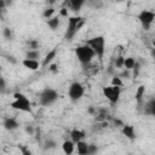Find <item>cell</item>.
Here are the masks:
<instances>
[{
	"mask_svg": "<svg viewBox=\"0 0 155 155\" xmlns=\"http://www.w3.org/2000/svg\"><path fill=\"white\" fill-rule=\"evenodd\" d=\"M85 94V87L81 82L74 81L68 87V97L71 102H79Z\"/></svg>",
	"mask_w": 155,
	"mask_h": 155,
	"instance_id": "cell-7",
	"label": "cell"
},
{
	"mask_svg": "<svg viewBox=\"0 0 155 155\" xmlns=\"http://www.w3.org/2000/svg\"><path fill=\"white\" fill-rule=\"evenodd\" d=\"M137 19L140 23V25L143 27V29L149 30L150 27L153 25V23L155 22V11L144 8V10H142V11L138 12Z\"/></svg>",
	"mask_w": 155,
	"mask_h": 155,
	"instance_id": "cell-6",
	"label": "cell"
},
{
	"mask_svg": "<svg viewBox=\"0 0 155 155\" xmlns=\"http://www.w3.org/2000/svg\"><path fill=\"white\" fill-rule=\"evenodd\" d=\"M98 153V147L96 144H88V151L87 155H94Z\"/></svg>",
	"mask_w": 155,
	"mask_h": 155,
	"instance_id": "cell-27",
	"label": "cell"
},
{
	"mask_svg": "<svg viewBox=\"0 0 155 155\" xmlns=\"http://www.w3.org/2000/svg\"><path fill=\"white\" fill-rule=\"evenodd\" d=\"M2 126H4V128L6 130V131H15V130H17L19 126H21V124L18 122V120L16 119V117H12V116H7V117H4V120H2Z\"/></svg>",
	"mask_w": 155,
	"mask_h": 155,
	"instance_id": "cell-9",
	"label": "cell"
},
{
	"mask_svg": "<svg viewBox=\"0 0 155 155\" xmlns=\"http://www.w3.org/2000/svg\"><path fill=\"white\" fill-rule=\"evenodd\" d=\"M2 36L6 39V40H11L12 39V31L10 28H4L2 30Z\"/></svg>",
	"mask_w": 155,
	"mask_h": 155,
	"instance_id": "cell-28",
	"label": "cell"
},
{
	"mask_svg": "<svg viewBox=\"0 0 155 155\" xmlns=\"http://www.w3.org/2000/svg\"><path fill=\"white\" fill-rule=\"evenodd\" d=\"M110 85H114V86H119V87H122L124 85V81H122V78L121 76H116L114 75L110 80Z\"/></svg>",
	"mask_w": 155,
	"mask_h": 155,
	"instance_id": "cell-24",
	"label": "cell"
},
{
	"mask_svg": "<svg viewBox=\"0 0 155 155\" xmlns=\"http://www.w3.org/2000/svg\"><path fill=\"white\" fill-rule=\"evenodd\" d=\"M116 2H122V1H125V0H115Z\"/></svg>",
	"mask_w": 155,
	"mask_h": 155,
	"instance_id": "cell-41",
	"label": "cell"
},
{
	"mask_svg": "<svg viewBox=\"0 0 155 155\" xmlns=\"http://www.w3.org/2000/svg\"><path fill=\"white\" fill-rule=\"evenodd\" d=\"M144 94H145V86H144V85H139V86L137 87L136 92H134V99H136V102H137L138 104L142 103V101H143V98H144Z\"/></svg>",
	"mask_w": 155,
	"mask_h": 155,
	"instance_id": "cell-18",
	"label": "cell"
},
{
	"mask_svg": "<svg viewBox=\"0 0 155 155\" xmlns=\"http://www.w3.org/2000/svg\"><path fill=\"white\" fill-rule=\"evenodd\" d=\"M137 59H134L133 57L128 56V57H125V61H124V69H127V70H132L134 68V64H136Z\"/></svg>",
	"mask_w": 155,
	"mask_h": 155,
	"instance_id": "cell-21",
	"label": "cell"
},
{
	"mask_svg": "<svg viewBox=\"0 0 155 155\" xmlns=\"http://www.w3.org/2000/svg\"><path fill=\"white\" fill-rule=\"evenodd\" d=\"M86 44L94 51L96 57L102 61L105 53V36L104 35H96L86 40Z\"/></svg>",
	"mask_w": 155,
	"mask_h": 155,
	"instance_id": "cell-3",
	"label": "cell"
},
{
	"mask_svg": "<svg viewBox=\"0 0 155 155\" xmlns=\"http://www.w3.org/2000/svg\"><path fill=\"white\" fill-rule=\"evenodd\" d=\"M62 150L64 154L70 155L76 150V143H74L71 139H67L62 143Z\"/></svg>",
	"mask_w": 155,
	"mask_h": 155,
	"instance_id": "cell-15",
	"label": "cell"
},
{
	"mask_svg": "<svg viewBox=\"0 0 155 155\" xmlns=\"http://www.w3.org/2000/svg\"><path fill=\"white\" fill-rule=\"evenodd\" d=\"M86 2L87 0H67L64 2V6L68 7L73 12H79L86 5Z\"/></svg>",
	"mask_w": 155,
	"mask_h": 155,
	"instance_id": "cell-10",
	"label": "cell"
},
{
	"mask_svg": "<svg viewBox=\"0 0 155 155\" xmlns=\"http://www.w3.org/2000/svg\"><path fill=\"white\" fill-rule=\"evenodd\" d=\"M13 101L10 103V107L15 110L22 113H31V103L30 99L22 92H15L12 94Z\"/></svg>",
	"mask_w": 155,
	"mask_h": 155,
	"instance_id": "cell-2",
	"label": "cell"
},
{
	"mask_svg": "<svg viewBox=\"0 0 155 155\" xmlns=\"http://www.w3.org/2000/svg\"><path fill=\"white\" fill-rule=\"evenodd\" d=\"M87 151H88V143L85 142V139L76 143V153L79 155H87Z\"/></svg>",
	"mask_w": 155,
	"mask_h": 155,
	"instance_id": "cell-17",
	"label": "cell"
},
{
	"mask_svg": "<svg viewBox=\"0 0 155 155\" xmlns=\"http://www.w3.org/2000/svg\"><path fill=\"white\" fill-rule=\"evenodd\" d=\"M45 145H46V149H53V148H56V142L52 139H47Z\"/></svg>",
	"mask_w": 155,
	"mask_h": 155,
	"instance_id": "cell-30",
	"label": "cell"
},
{
	"mask_svg": "<svg viewBox=\"0 0 155 155\" xmlns=\"http://www.w3.org/2000/svg\"><path fill=\"white\" fill-rule=\"evenodd\" d=\"M47 2H48V4H53V2H54V0H47Z\"/></svg>",
	"mask_w": 155,
	"mask_h": 155,
	"instance_id": "cell-40",
	"label": "cell"
},
{
	"mask_svg": "<svg viewBox=\"0 0 155 155\" xmlns=\"http://www.w3.org/2000/svg\"><path fill=\"white\" fill-rule=\"evenodd\" d=\"M84 25V18L80 16H69L68 17V27L65 30V39L71 41L80 28Z\"/></svg>",
	"mask_w": 155,
	"mask_h": 155,
	"instance_id": "cell-4",
	"label": "cell"
},
{
	"mask_svg": "<svg viewBox=\"0 0 155 155\" xmlns=\"http://www.w3.org/2000/svg\"><path fill=\"white\" fill-rule=\"evenodd\" d=\"M58 97H59V94L54 88L46 87L39 94V104L42 107H50L57 102Z\"/></svg>",
	"mask_w": 155,
	"mask_h": 155,
	"instance_id": "cell-5",
	"label": "cell"
},
{
	"mask_svg": "<svg viewBox=\"0 0 155 155\" xmlns=\"http://www.w3.org/2000/svg\"><path fill=\"white\" fill-rule=\"evenodd\" d=\"M151 47H155V39L151 40Z\"/></svg>",
	"mask_w": 155,
	"mask_h": 155,
	"instance_id": "cell-39",
	"label": "cell"
},
{
	"mask_svg": "<svg viewBox=\"0 0 155 155\" xmlns=\"http://www.w3.org/2000/svg\"><path fill=\"white\" fill-rule=\"evenodd\" d=\"M41 53L39 50H28L25 53V58H30V59H40Z\"/></svg>",
	"mask_w": 155,
	"mask_h": 155,
	"instance_id": "cell-22",
	"label": "cell"
},
{
	"mask_svg": "<svg viewBox=\"0 0 155 155\" xmlns=\"http://www.w3.org/2000/svg\"><path fill=\"white\" fill-rule=\"evenodd\" d=\"M103 96L109 101V103L111 104H116L120 101V96H121V87L119 86H114V85H108L104 86L102 88Z\"/></svg>",
	"mask_w": 155,
	"mask_h": 155,
	"instance_id": "cell-8",
	"label": "cell"
},
{
	"mask_svg": "<svg viewBox=\"0 0 155 155\" xmlns=\"http://www.w3.org/2000/svg\"><path fill=\"white\" fill-rule=\"evenodd\" d=\"M46 24L51 30H56L61 25V16H53L48 19H46Z\"/></svg>",
	"mask_w": 155,
	"mask_h": 155,
	"instance_id": "cell-16",
	"label": "cell"
},
{
	"mask_svg": "<svg viewBox=\"0 0 155 155\" xmlns=\"http://www.w3.org/2000/svg\"><path fill=\"white\" fill-rule=\"evenodd\" d=\"M121 133L130 140H134L137 138V132H136V128L134 126L132 125H128V124H124L122 127H121Z\"/></svg>",
	"mask_w": 155,
	"mask_h": 155,
	"instance_id": "cell-11",
	"label": "cell"
},
{
	"mask_svg": "<svg viewBox=\"0 0 155 155\" xmlns=\"http://www.w3.org/2000/svg\"><path fill=\"white\" fill-rule=\"evenodd\" d=\"M48 69H50L51 71H57V65L53 64V63H51V64L48 65Z\"/></svg>",
	"mask_w": 155,
	"mask_h": 155,
	"instance_id": "cell-35",
	"label": "cell"
},
{
	"mask_svg": "<svg viewBox=\"0 0 155 155\" xmlns=\"http://www.w3.org/2000/svg\"><path fill=\"white\" fill-rule=\"evenodd\" d=\"M0 90H1V92H5V90H6V81H5L4 76L0 78Z\"/></svg>",
	"mask_w": 155,
	"mask_h": 155,
	"instance_id": "cell-33",
	"label": "cell"
},
{
	"mask_svg": "<svg viewBox=\"0 0 155 155\" xmlns=\"http://www.w3.org/2000/svg\"><path fill=\"white\" fill-rule=\"evenodd\" d=\"M124 61H125V57H122V56L116 57V58H115V68L122 69V68H124Z\"/></svg>",
	"mask_w": 155,
	"mask_h": 155,
	"instance_id": "cell-25",
	"label": "cell"
},
{
	"mask_svg": "<svg viewBox=\"0 0 155 155\" xmlns=\"http://www.w3.org/2000/svg\"><path fill=\"white\" fill-rule=\"evenodd\" d=\"M114 124L115 125H119V126H122L124 125V122L121 120H119V119H114Z\"/></svg>",
	"mask_w": 155,
	"mask_h": 155,
	"instance_id": "cell-36",
	"label": "cell"
},
{
	"mask_svg": "<svg viewBox=\"0 0 155 155\" xmlns=\"http://www.w3.org/2000/svg\"><path fill=\"white\" fill-rule=\"evenodd\" d=\"M54 13H56L54 7L50 6V7H46V8L44 10V12H42V17H44L45 19H48V18L53 17V16H54Z\"/></svg>",
	"mask_w": 155,
	"mask_h": 155,
	"instance_id": "cell-23",
	"label": "cell"
},
{
	"mask_svg": "<svg viewBox=\"0 0 155 155\" xmlns=\"http://www.w3.org/2000/svg\"><path fill=\"white\" fill-rule=\"evenodd\" d=\"M28 46H29V50H38L39 48V41L35 39H31L28 41Z\"/></svg>",
	"mask_w": 155,
	"mask_h": 155,
	"instance_id": "cell-26",
	"label": "cell"
},
{
	"mask_svg": "<svg viewBox=\"0 0 155 155\" xmlns=\"http://www.w3.org/2000/svg\"><path fill=\"white\" fill-rule=\"evenodd\" d=\"M139 70H140V63L137 61V62H136V64H134V68L132 69L133 75H134V76H137V75H138V73H139Z\"/></svg>",
	"mask_w": 155,
	"mask_h": 155,
	"instance_id": "cell-31",
	"label": "cell"
},
{
	"mask_svg": "<svg viewBox=\"0 0 155 155\" xmlns=\"http://www.w3.org/2000/svg\"><path fill=\"white\" fill-rule=\"evenodd\" d=\"M75 57L81 65H90L93 58L96 57L94 51L85 42L82 45H78L75 47Z\"/></svg>",
	"mask_w": 155,
	"mask_h": 155,
	"instance_id": "cell-1",
	"label": "cell"
},
{
	"mask_svg": "<svg viewBox=\"0 0 155 155\" xmlns=\"http://www.w3.org/2000/svg\"><path fill=\"white\" fill-rule=\"evenodd\" d=\"M24 131H25V132H27V133H28L29 136H33V134H34V132H35L34 127H33V126H30V125H29V126H25Z\"/></svg>",
	"mask_w": 155,
	"mask_h": 155,
	"instance_id": "cell-34",
	"label": "cell"
},
{
	"mask_svg": "<svg viewBox=\"0 0 155 155\" xmlns=\"http://www.w3.org/2000/svg\"><path fill=\"white\" fill-rule=\"evenodd\" d=\"M87 111H88V113H90V114H94V115H96V113H97V111H96V110H94V108H93V107H90V108H88V110H87Z\"/></svg>",
	"mask_w": 155,
	"mask_h": 155,
	"instance_id": "cell-37",
	"label": "cell"
},
{
	"mask_svg": "<svg viewBox=\"0 0 155 155\" xmlns=\"http://www.w3.org/2000/svg\"><path fill=\"white\" fill-rule=\"evenodd\" d=\"M59 16L61 17H64V18H68L69 17V8L63 6L61 10H59Z\"/></svg>",
	"mask_w": 155,
	"mask_h": 155,
	"instance_id": "cell-29",
	"label": "cell"
},
{
	"mask_svg": "<svg viewBox=\"0 0 155 155\" xmlns=\"http://www.w3.org/2000/svg\"><path fill=\"white\" fill-rule=\"evenodd\" d=\"M5 57H6V61H7V62H10V63H12V64H16V63H17V59H16L15 56H12V54H6Z\"/></svg>",
	"mask_w": 155,
	"mask_h": 155,
	"instance_id": "cell-32",
	"label": "cell"
},
{
	"mask_svg": "<svg viewBox=\"0 0 155 155\" xmlns=\"http://www.w3.org/2000/svg\"><path fill=\"white\" fill-rule=\"evenodd\" d=\"M144 114L145 115H150V116H155V99H151L145 104Z\"/></svg>",
	"mask_w": 155,
	"mask_h": 155,
	"instance_id": "cell-19",
	"label": "cell"
},
{
	"mask_svg": "<svg viewBox=\"0 0 155 155\" xmlns=\"http://www.w3.org/2000/svg\"><path fill=\"white\" fill-rule=\"evenodd\" d=\"M86 5L93 10H101L104 6V0H87Z\"/></svg>",
	"mask_w": 155,
	"mask_h": 155,
	"instance_id": "cell-20",
	"label": "cell"
},
{
	"mask_svg": "<svg viewBox=\"0 0 155 155\" xmlns=\"http://www.w3.org/2000/svg\"><path fill=\"white\" fill-rule=\"evenodd\" d=\"M57 53H58V48H52L51 51H48V53L44 57V59L41 62V67H48L57 57Z\"/></svg>",
	"mask_w": 155,
	"mask_h": 155,
	"instance_id": "cell-13",
	"label": "cell"
},
{
	"mask_svg": "<svg viewBox=\"0 0 155 155\" xmlns=\"http://www.w3.org/2000/svg\"><path fill=\"white\" fill-rule=\"evenodd\" d=\"M150 54L153 57V59L155 61V47H151V51H150Z\"/></svg>",
	"mask_w": 155,
	"mask_h": 155,
	"instance_id": "cell-38",
	"label": "cell"
},
{
	"mask_svg": "<svg viewBox=\"0 0 155 155\" xmlns=\"http://www.w3.org/2000/svg\"><path fill=\"white\" fill-rule=\"evenodd\" d=\"M69 136H70V139H71L74 143H78V142L85 139L86 133H85V131H82V130H80V128H73V130L70 131Z\"/></svg>",
	"mask_w": 155,
	"mask_h": 155,
	"instance_id": "cell-14",
	"label": "cell"
},
{
	"mask_svg": "<svg viewBox=\"0 0 155 155\" xmlns=\"http://www.w3.org/2000/svg\"><path fill=\"white\" fill-rule=\"evenodd\" d=\"M22 65L24 68H27L28 70H31V71H35L38 70L40 67H41V63L38 61V59H30V58H23L22 59Z\"/></svg>",
	"mask_w": 155,
	"mask_h": 155,
	"instance_id": "cell-12",
	"label": "cell"
}]
</instances>
